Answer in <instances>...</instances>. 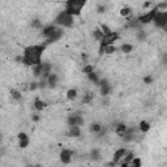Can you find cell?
<instances>
[{
	"instance_id": "4316f807",
	"label": "cell",
	"mask_w": 167,
	"mask_h": 167,
	"mask_svg": "<svg viewBox=\"0 0 167 167\" xmlns=\"http://www.w3.org/2000/svg\"><path fill=\"white\" fill-rule=\"evenodd\" d=\"M130 13H132V9H130L129 7H124V8H121V9H120V14L121 16H124V17H129V14Z\"/></svg>"
},
{
	"instance_id": "cb8c5ba5",
	"label": "cell",
	"mask_w": 167,
	"mask_h": 167,
	"mask_svg": "<svg viewBox=\"0 0 167 167\" xmlns=\"http://www.w3.org/2000/svg\"><path fill=\"white\" fill-rule=\"evenodd\" d=\"M76 97H77V90H76V89H69V90L67 91V98L69 99V101L76 99Z\"/></svg>"
},
{
	"instance_id": "f6af8a7d",
	"label": "cell",
	"mask_w": 167,
	"mask_h": 167,
	"mask_svg": "<svg viewBox=\"0 0 167 167\" xmlns=\"http://www.w3.org/2000/svg\"><path fill=\"white\" fill-rule=\"evenodd\" d=\"M163 30H164V31H167V26H164V28H163Z\"/></svg>"
},
{
	"instance_id": "7c38bea8",
	"label": "cell",
	"mask_w": 167,
	"mask_h": 167,
	"mask_svg": "<svg viewBox=\"0 0 167 167\" xmlns=\"http://www.w3.org/2000/svg\"><path fill=\"white\" fill-rule=\"evenodd\" d=\"M52 65L50 63H42V78H47L51 75Z\"/></svg>"
},
{
	"instance_id": "7bdbcfd3",
	"label": "cell",
	"mask_w": 167,
	"mask_h": 167,
	"mask_svg": "<svg viewBox=\"0 0 167 167\" xmlns=\"http://www.w3.org/2000/svg\"><path fill=\"white\" fill-rule=\"evenodd\" d=\"M33 120H34V121H38L39 116H38V115H33Z\"/></svg>"
},
{
	"instance_id": "4fadbf2b",
	"label": "cell",
	"mask_w": 167,
	"mask_h": 167,
	"mask_svg": "<svg viewBox=\"0 0 167 167\" xmlns=\"http://www.w3.org/2000/svg\"><path fill=\"white\" fill-rule=\"evenodd\" d=\"M61 37H63V29L57 28V29H56V31L54 33V35H52L50 39H47V41H46V44H48V43H54V42L59 41V39L61 38Z\"/></svg>"
},
{
	"instance_id": "d6986e66",
	"label": "cell",
	"mask_w": 167,
	"mask_h": 167,
	"mask_svg": "<svg viewBox=\"0 0 167 167\" xmlns=\"http://www.w3.org/2000/svg\"><path fill=\"white\" fill-rule=\"evenodd\" d=\"M93 98H94V94L91 93V91H88V93H85L82 97V103H90V102L93 101Z\"/></svg>"
},
{
	"instance_id": "7402d4cb",
	"label": "cell",
	"mask_w": 167,
	"mask_h": 167,
	"mask_svg": "<svg viewBox=\"0 0 167 167\" xmlns=\"http://www.w3.org/2000/svg\"><path fill=\"white\" fill-rule=\"evenodd\" d=\"M90 130L93 133H101L102 132V125L99 124V123H93V124L90 125Z\"/></svg>"
},
{
	"instance_id": "8d00e7d4",
	"label": "cell",
	"mask_w": 167,
	"mask_h": 167,
	"mask_svg": "<svg viewBox=\"0 0 167 167\" xmlns=\"http://www.w3.org/2000/svg\"><path fill=\"white\" fill-rule=\"evenodd\" d=\"M37 88H39V84L38 82H31L29 85V90H35Z\"/></svg>"
},
{
	"instance_id": "7a4b0ae2",
	"label": "cell",
	"mask_w": 167,
	"mask_h": 167,
	"mask_svg": "<svg viewBox=\"0 0 167 167\" xmlns=\"http://www.w3.org/2000/svg\"><path fill=\"white\" fill-rule=\"evenodd\" d=\"M86 1L84 0H69L65 3V12L69 16H80L81 14V9L85 7Z\"/></svg>"
},
{
	"instance_id": "484cf974",
	"label": "cell",
	"mask_w": 167,
	"mask_h": 167,
	"mask_svg": "<svg viewBox=\"0 0 167 167\" xmlns=\"http://www.w3.org/2000/svg\"><path fill=\"white\" fill-rule=\"evenodd\" d=\"M94 38L97 39V41H99L101 42L102 39H103V37H104V34H103V31L101 30V29H95V30H94Z\"/></svg>"
},
{
	"instance_id": "8992f818",
	"label": "cell",
	"mask_w": 167,
	"mask_h": 167,
	"mask_svg": "<svg viewBox=\"0 0 167 167\" xmlns=\"http://www.w3.org/2000/svg\"><path fill=\"white\" fill-rule=\"evenodd\" d=\"M153 22L157 28L163 29L164 26H167V12H158Z\"/></svg>"
},
{
	"instance_id": "277c9868",
	"label": "cell",
	"mask_w": 167,
	"mask_h": 167,
	"mask_svg": "<svg viewBox=\"0 0 167 167\" xmlns=\"http://www.w3.org/2000/svg\"><path fill=\"white\" fill-rule=\"evenodd\" d=\"M117 38H119V34H117L116 31H112L111 34H107V35H104L103 39L101 41V47H99V51H101V50H103L104 47H107V46H112V44H114V42L116 41Z\"/></svg>"
},
{
	"instance_id": "52a82bcc",
	"label": "cell",
	"mask_w": 167,
	"mask_h": 167,
	"mask_svg": "<svg viewBox=\"0 0 167 167\" xmlns=\"http://www.w3.org/2000/svg\"><path fill=\"white\" fill-rule=\"evenodd\" d=\"M72 157H73V151L72 150L63 149L61 153H60V161H61L64 164H68V163H70V161H72Z\"/></svg>"
},
{
	"instance_id": "8fae6325",
	"label": "cell",
	"mask_w": 167,
	"mask_h": 167,
	"mask_svg": "<svg viewBox=\"0 0 167 167\" xmlns=\"http://www.w3.org/2000/svg\"><path fill=\"white\" fill-rule=\"evenodd\" d=\"M98 85L101 86V94H102V95H103V97L108 95L110 91H111V86H110L108 81H107V80H99Z\"/></svg>"
},
{
	"instance_id": "f35d334b",
	"label": "cell",
	"mask_w": 167,
	"mask_h": 167,
	"mask_svg": "<svg viewBox=\"0 0 167 167\" xmlns=\"http://www.w3.org/2000/svg\"><path fill=\"white\" fill-rule=\"evenodd\" d=\"M98 12L99 13L106 12V7H104V5H98Z\"/></svg>"
},
{
	"instance_id": "bcb514c9",
	"label": "cell",
	"mask_w": 167,
	"mask_h": 167,
	"mask_svg": "<svg viewBox=\"0 0 167 167\" xmlns=\"http://www.w3.org/2000/svg\"><path fill=\"white\" fill-rule=\"evenodd\" d=\"M34 167H41V166H39V164H37V166H34Z\"/></svg>"
},
{
	"instance_id": "83f0119b",
	"label": "cell",
	"mask_w": 167,
	"mask_h": 167,
	"mask_svg": "<svg viewBox=\"0 0 167 167\" xmlns=\"http://www.w3.org/2000/svg\"><path fill=\"white\" fill-rule=\"evenodd\" d=\"M141 23H140V21L138 20H136V18H133V20H130V21H128V28H133V29H136V28H138Z\"/></svg>"
},
{
	"instance_id": "e575fe53",
	"label": "cell",
	"mask_w": 167,
	"mask_h": 167,
	"mask_svg": "<svg viewBox=\"0 0 167 167\" xmlns=\"http://www.w3.org/2000/svg\"><path fill=\"white\" fill-rule=\"evenodd\" d=\"M28 145H29V138H26V140H21L20 144H18V146H20V148H22V149H25Z\"/></svg>"
},
{
	"instance_id": "5b68a950",
	"label": "cell",
	"mask_w": 167,
	"mask_h": 167,
	"mask_svg": "<svg viewBox=\"0 0 167 167\" xmlns=\"http://www.w3.org/2000/svg\"><path fill=\"white\" fill-rule=\"evenodd\" d=\"M157 13H158V9L154 7L153 9H150L148 13H145V14L140 16L137 20L140 21V23H149V22H151V21H154V18H155Z\"/></svg>"
},
{
	"instance_id": "836d02e7",
	"label": "cell",
	"mask_w": 167,
	"mask_h": 167,
	"mask_svg": "<svg viewBox=\"0 0 167 167\" xmlns=\"http://www.w3.org/2000/svg\"><path fill=\"white\" fill-rule=\"evenodd\" d=\"M130 166L132 167H141V159L140 158H135L130 162Z\"/></svg>"
},
{
	"instance_id": "30bf717a",
	"label": "cell",
	"mask_w": 167,
	"mask_h": 167,
	"mask_svg": "<svg viewBox=\"0 0 167 167\" xmlns=\"http://www.w3.org/2000/svg\"><path fill=\"white\" fill-rule=\"evenodd\" d=\"M56 26L55 25H47V26H44L43 29H42V35L46 38V41L47 39H50L52 35H54V33L56 31Z\"/></svg>"
},
{
	"instance_id": "74e56055",
	"label": "cell",
	"mask_w": 167,
	"mask_h": 167,
	"mask_svg": "<svg viewBox=\"0 0 167 167\" xmlns=\"http://www.w3.org/2000/svg\"><path fill=\"white\" fill-rule=\"evenodd\" d=\"M26 138H29L26 133H23V132L18 133V140H20V141H21V140H26Z\"/></svg>"
},
{
	"instance_id": "60d3db41",
	"label": "cell",
	"mask_w": 167,
	"mask_h": 167,
	"mask_svg": "<svg viewBox=\"0 0 167 167\" xmlns=\"http://www.w3.org/2000/svg\"><path fill=\"white\" fill-rule=\"evenodd\" d=\"M150 5H153V3H151V1H146V3H144V4H142V8H145V9H146V8H149Z\"/></svg>"
},
{
	"instance_id": "44dd1931",
	"label": "cell",
	"mask_w": 167,
	"mask_h": 167,
	"mask_svg": "<svg viewBox=\"0 0 167 167\" xmlns=\"http://www.w3.org/2000/svg\"><path fill=\"white\" fill-rule=\"evenodd\" d=\"M138 128H140V130H141L142 133H146L149 129H150V124H149L148 121H145V120H144V121H141V123H140Z\"/></svg>"
},
{
	"instance_id": "9c48e42d",
	"label": "cell",
	"mask_w": 167,
	"mask_h": 167,
	"mask_svg": "<svg viewBox=\"0 0 167 167\" xmlns=\"http://www.w3.org/2000/svg\"><path fill=\"white\" fill-rule=\"evenodd\" d=\"M67 123H68V125H77V127H80V125H82L84 124V119L80 116V115H70L69 117L67 119Z\"/></svg>"
},
{
	"instance_id": "1f68e13d",
	"label": "cell",
	"mask_w": 167,
	"mask_h": 167,
	"mask_svg": "<svg viewBox=\"0 0 167 167\" xmlns=\"http://www.w3.org/2000/svg\"><path fill=\"white\" fill-rule=\"evenodd\" d=\"M90 155H91V158H93V159H95V161H98V159L101 158V151H99L98 149H94V150L91 151V154H90Z\"/></svg>"
},
{
	"instance_id": "603a6c76",
	"label": "cell",
	"mask_w": 167,
	"mask_h": 167,
	"mask_svg": "<svg viewBox=\"0 0 167 167\" xmlns=\"http://www.w3.org/2000/svg\"><path fill=\"white\" fill-rule=\"evenodd\" d=\"M10 97H12L13 99H16V101H21L22 94H21V91L16 90V89H12V90H10Z\"/></svg>"
},
{
	"instance_id": "ffe728a7",
	"label": "cell",
	"mask_w": 167,
	"mask_h": 167,
	"mask_svg": "<svg viewBox=\"0 0 167 167\" xmlns=\"http://www.w3.org/2000/svg\"><path fill=\"white\" fill-rule=\"evenodd\" d=\"M33 75L35 76V77H39L41 76L42 77V63L41 64H37L33 67Z\"/></svg>"
},
{
	"instance_id": "2e32d148",
	"label": "cell",
	"mask_w": 167,
	"mask_h": 167,
	"mask_svg": "<svg viewBox=\"0 0 167 167\" xmlns=\"http://www.w3.org/2000/svg\"><path fill=\"white\" fill-rule=\"evenodd\" d=\"M80 135H81L80 127H77V125H70L69 132H68V136H70V137H78Z\"/></svg>"
},
{
	"instance_id": "f546056e",
	"label": "cell",
	"mask_w": 167,
	"mask_h": 167,
	"mask_svg": "<svg viewBox=\"0 0 167 167\" xmlns=\"http://www.w3.org/2000/svg\"><path fill=\"white\" fill-rule=\"evenodd\" d=\"M31 28H34V29H43L42 28V21H39V20H33L31 21Z\"/></svg>"
},
{
	"instance_id": "3957f363",
	"label": "cell",
	"mask_w": 167,
	"mask_h": 167,
	"mask_svg": "<svg viewBox=\"0 0 167 167\" xmlns=\"http://www.w3.org/2000/svg\"><path fill=\"white\" fill-rule=\"evenodd\" d=\"M55 23L59 26H63V28H72L73 26V17L69 16L65 10L60 12L59 14L55 18Z\"/></svg>"
},
{
	"instance_id": "6da1fadb",
	"label": "cell",
	"mask_w": 167,
	"mask_h": 167,
	"mask_svg": "<svg viewBox=\"0 0 167 167\" xmlns=\"http://www.w3.org/2000/svg\"><path fill=\"white\" fill-rule=\"evenodd\" d=\"M46 44H35V46H29L23 50V56H22V63L28 67L33 68L34 65L41 64V56L43 54Z\"/></svg>"
},
{
	"instance_id": "b9f144b4",
	"label": "cell",
	"mask_w": 167,
	"mask_h": 167,
	"mask_svg": "<svg viewBox=\"0 0 167 167\" xmlns=\"http://www.w3.org/2000/svg\"><path fill=\"white\" fill-rule=\"evenodd\" d=\"M162 61H163V63H164V64H166V65H167V52H166V54H164V55H163V57H162Z\"/></svg>"
},
{
	"instance_id": "ac0fdd59",
	"label": "cell",
	"mask_w": 167,
	"mask_h": 167,
	"mask_svg": "<svg viewBox=\"0 0 167 167\" xmlns=\"http://www.w3.org/2000/svg\"><path fill=\"white\" fill-rule=\"evenodd\" d=\"M47 103L44 101H42V99H35L34 101V107H35V110H38V111H42L43 108H46Z\"/></svg>"
},
{
	"instance_id": "4dcf8cb0",
	"label": "cell",
	"mask_w": 167,
	"mask_h": 167,
	"mask_svg": "<svg viewBox=\"0 0 167 167\" xmlns=\"http://www.w3.org/2000/svg\"><path fill=\"white\" fill-rule=\"evenodd\" d=\"M82 72L86 73V75H90V73L94 72V67H93V65H90V64L85 65V67H84V69H82Z\"/></svg>"
},
{
	"instance_id": "9a60e30c",
	"label": "cell",
	"mask_w": 167,
	"mask_h": 167,
	"mask_svg": "<svg viewBox=\"0 0 167 167\" xmlns=\"http://www.w3.org/2000/svg\"><path fill=\"white\" fill-rule=\"evenodd\" d=\"M57 84V76L55 73H51V75L47 77V86L48 88H55Z\"/></svg>"
},
{
	"instance_id": "5bb4252c",
	"label": "cell",
	"mask_w": 167,
	"mask_h": 167,
	"mask_svg": "<svg viewBox=\"0 0 167 167\" xmlns=\"http://www.w3.org/2000/svg\"><path fill=\"white\" fill-rule=\"evenodd\" d=\"M127 129H128V127L124 124V123H119V124L116 125V128H115V132H116V135H119L120 137H124Z\"/></svg>"
},
{
	"instance_id": "ee69618b",
	"label": "cell",
	"mask_w": 167,
	"mask_h": 167,
	"mask_svg": "<svg viewBox=\"0 0 167 167\" xmlns=\"http://www.w3.org/2000/svg\"><path fill=\"white\" fill-rule=\"evenodd\" d=\"M121 167H132L130 163H121Z\"/></svg>"
},
{
	"instance_id": "e0dca14e",
	"label": "cell",
	"mask_w": 167,
	"mask_h": 167,
	"mask_svg": "<svg viewBox=\"0 0 167 167\" xmlns=\"http://www.w3.org/2000/svg\"><path fill=\"white\" fill-rule=\"evenodd\" d=\"M116 47L114 46V44H112V46H107V47H104L103 50H101V51H99V54H107V55H111V54H115V52H116Z\"/></svg>"
},
{
	"instance_id": "d4e9b609",
	"label": "cell",
	"mask_w": 167,
	"mask_h": 167,
	"mask_svg": "<svg viewBox=\"0 0 167 167\" xmlns=\"http://www.w3.org/2000/svg\"><path fill=\"white\" fill-rule=\"evenodd\" d=\"M120 50H121V52H124V54H129V52H132L133 46H132V44L124 43V44H121V47H120Z\"/></svg>"
},
{
	"instance_id": "d590c367",
	"label": "cell",
	"mask_w": 167,
	"mask_h": 167,
	"mask_svg": "<svg viewBox=\"0 0 167 167\" xmlns=\"http://www.w3.org/2000/svg\"><path fill=\"white\" fill-rule=\"evenodd\" d=\"M146 38V34L144 33L142 30H138L137 31V39H140V41H142V39Z\"/></svg>"
},
{
	"instance_id": "d6a6232c",
	"label": "cell",
	"mask_w": 167,
	"mask_h": 167,
	"mask_svg": "<svg viewBox=\"0 0 167 167\" xmlns=\"http://www.w3.org/2000/svg\"><path fill=\"white\" fill-rule=\"evenodd\" d=\"M101 30L103 31V34H104V35H107V34H111V33H112V30H111V29H110L107 25H104V23H102V25H101Z\"/></svg>"
},
{
	"instance_id": "ba28073f",
	"label": "cell",
	"mask_w": 167,
	"mask_h": 167,
	"mask_svg": "<svg viewBox=\"0 0 167 167\" xmlns=\"http://www.w3.org/2000/svg\"><path fill=\"white\" fill-rule=\"evenodd\" d=\"M128 154V150L125 148H121V149H117L116 151H115L114 154V158H112V162L114 163H119L120 161H123L124 159V157Z\"/></svg>"
},
{
	"instance_id": "f1b7e54d",
	"label": "cell",
	"mask_w": 167,
	"mask_h": 167,
	"mask_svg": "<svg viewBox=\"0 0 167 167\" xmlns=\"http://www.w3.org/2000/svg\"><path fill=\"white\" fill-rule=\"evenodd\" d=\"M88 78L91 81V82H94V84H97L98 85V82H99V78H98V76H97V73H90V75H88Z\"/></svg>"
},
{
	"instance_id": "ab89813d",
	"label": "cell",
	"mask_w": 167,
	"mask_h": 167,
	"mask_svg": "<svg viewBox=\"0 0 167 167\" xmlns=\"http://www.w3.org/2000/svg\"><path fill=\"white\" fill-rule=\"evenodd\" d=\"M144 82H145V84H151V82H153V78L149 77V76H148V77L144 78Z\"/></svg>"
}]
</instances>
